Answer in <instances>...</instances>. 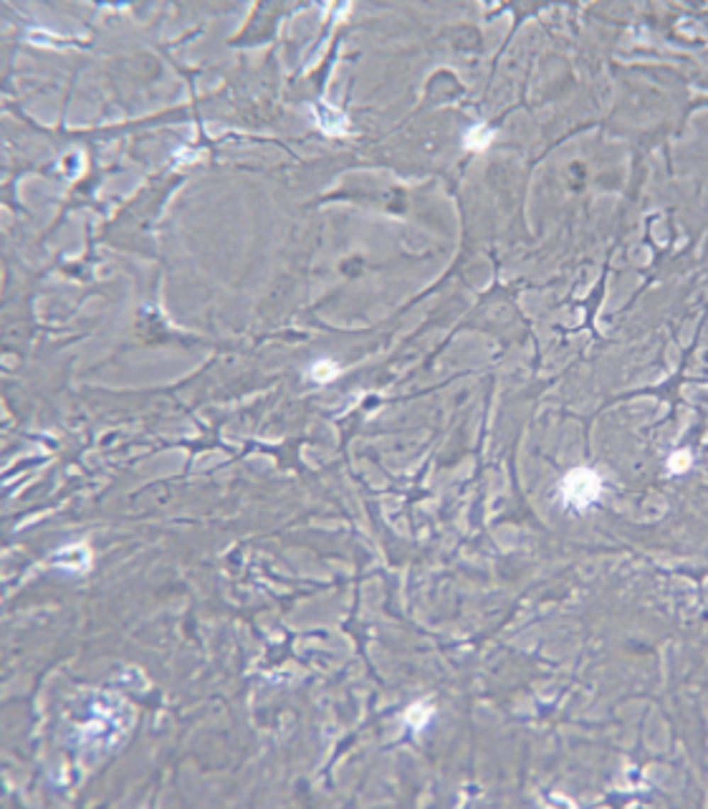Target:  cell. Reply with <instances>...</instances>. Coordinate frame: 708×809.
<instances>
[{"instance_id":"obj_7","label":"cell","mask_w":708,"mask_h":809,"mask_svg":"<svg viewBox=\"0 0 708 809\" xmlns=\"http://www.w3.org/2000/svg\"><path fill=\"white\" fill-rule=\"evenodd\" d=\"M423 708H425V705H423V703H418V705H412L410 711H407L405 721L410 723L412 728H423V726H425V721H428L430 713H425V716H423Z\"/></svg>"},{"instance_id":"obj_1","label":"cell","mask_w":708,"mask_h":809,"mask_svg":"<svg viewBox=\"0 0 708 809\" xmlns=\"http://www.w3.org/2000/svg\"><path fill=\"white\" fill-rule=\"evenodd\" d=\"M129 726H132V708H129V703H124L122 698L101 695L92 705L89 721L82 726V744L92 746L96 752H106L119 739H124Z\"/></svg>"},{"instance_id":"obj_2","label":"cell","mask_w":708,"mask_h":809,"mask_svg":"<svg viewBox=\"0 0 708 809\" xmlns=\"http://www.w3.org/2000/svg\"><path fill=\"white\" fill-rule=\"evenodd\" d=\"M599 496H602V478L592 468H587V466L569 470L559 480V498H562L567 509L585 511L592 503H597Z\"/></svg>"},{"instance_id":"obj_8","label":"cell","mask_w":708,"mask_h":809,"mask_svg":"<svg viewBox=\"0 0 708 809\" xmlns=\"http://www.w3.org/2000/svg\"><path fill=\"white\" fill-rule=\"evenodd\" d=\"M688 463H691V456H688V453H675L673 461H670V466H673L675 473H680V470L688 468Z\"/></svg>"},{"instance_id":"obj_3","label":"cell","mask_w":708,"mask_h":809,"mask_svg":"<svg viewBox=\"0 0 708 809\" xmlns=\"http://www.w3.org/2000/svg\"><path fill=\"white\" fill-rule=\"evenodd\" d=\"M311 116H314V121H316V127H319L324 134H329V137H342V134L349 132L347 114H344L342 109H337V106L326 104V101H316V104H311Z\"/></svg>"},{"instance_id":"obj_5","label":"cell","mask_w":708,"mask_h":809,"mask_svg":"<svg viewBox=\"0 0 708 809\" xmlns=\"http://www.w3.org/2000/svg\"><path fill=\"white\" fill-rule=\"evenodd\" d=\"M491 142H494V129L486 127L483 121L473 124V127H470L468 132H465V137H463L465 150H470V152H481V150H486V147L491 145Z\"/></svg>"},{"instance_id":"obj_4","label":"cell","mask_w":708,"mask_h":809,"mask_svg":"<svg viewBox=\"0 0 708 809\" xmlns=\"http://www.w3.org/2000/svg\"><path fill=\"white\" fill-rule=\"evenodd\" d=\"M53 564H56L61 572L82 574L87 572L89 564H92V551L87 549V544H69V546H61V549L53 554Z\"/></svg>"},{"instance_id":"obj_6","label":"cell","mask_w":708,"mask_h":809,"mask_svg":"<svg viewBox=\"0 0 708 809\" xmlns=\"http://www.w3.org/2000/svg\"><path fill=\"white\" fill-rule=\"evenodd\" d=\"M339 372H342V367H339L334 359H316V362L311 364V370H309V375H311L314 382H319V385H326V382L337 380Z\"/></svg>"}]
</instances>
